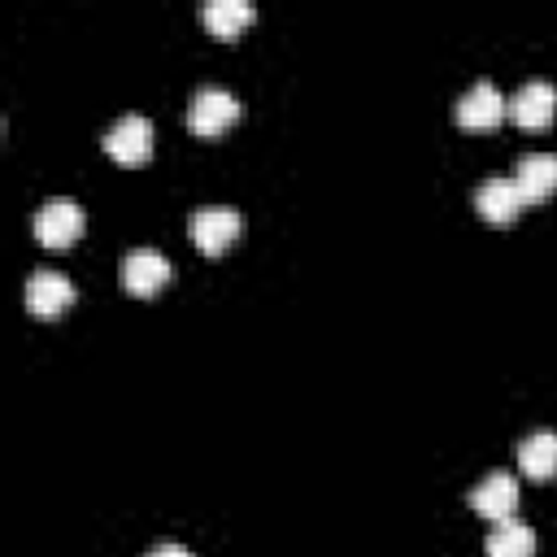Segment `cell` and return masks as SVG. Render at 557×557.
Wrapping results in <instances>:
<instances>
[{"label":"cell","instance_id":"obj_1","mask_svg":"<svg viewBox=\"0 0 557 557\" xmlns=\"http://www.w3.org/2000/svg\"><path fill=\"white\" fill-rule=\"evenodd\" d=\"M35 239L39 244H48V248H70L78 235H83V226H87V213H83V205L78 200H70V196H52V200H44L39 209H35Z\"/></svg>","mask_w":557,"mask_h":557},{"label":"cell","instance_id":"obj_2","mask_svg":"<svg viewBox=\"0 0 557 557\" xmlns=\"http://www.w3.org/2000/svg\"><path fill=\"white\" fill-rule=\"evenodd\" d=\"M235 122H239V100H235V91H226L222 83L196 87V96H191V104H187V126H191L196 135H222V131L235 126Z\"/></svg>","mask_w":557,"mask_h":557},{"label":"cell","instance_id":"obj_3","mask_svg":"<svg viewBox=\"0 0 557 557\" xmlns=\"http://www.w3.org/2000/svg\"><path fill=\"white\" fill-rule=\"evenodd\" d=\"M187 231H191V239H196L200 252L218 257L226 244H235V235L244 231V218L231 205H200V209H191Z\"/></svg>","mask_w":557,"mask_h":557},{"label":"cell","instance_id":"obj_4","mask_svg":"<svg viewBox=\"0 0 557 557\" xmlns=\"http://www.w3.org/2000/svg\"><path fill=\"white\" fill-rule=\"evenodd\" d=\"M104 152L122 165H139L152 157V122L144 113H122L109 131H104Z\"/></svg>","mask_w":557,"mask_h":557},{"label":"cell","instance_id":"obj_5","mask_svg":"<svg viewBox=\"0 0 557 557\" xmlns=\"http://www.w3.org/2000/svg\"><path fill=\"white\" fill-rule=\"evenodd\" d=\"M22 296H26V309H30L35 318H57V313H65V309L74 305L78 287H74L61 270H30Z\"/></svg>","mask_w":557,"mask_h":557},{"label":"cell","instance_id":"obj_6","mask_svg":"<svg viewBox=\"0 0 557 557\" xmlns=\"http://www.w3.org/2000/svg\"><path fill=\"white\" fill-rule=\"evenodd\" d=\"M453 113H457L461 126H470V131H487V126H496V122L509 113V100L500 96V87H496L492 78H479L474 87H466V91L457 96Z\"/></svg>","mask_w":557,"mask_h":557},{"label":"cell","instance_id":"obj_7","mask_svg":"<svg viewBox=\"0 0 557 557\" xmlns=\"http://www.w3.org/2000/svg\"><path fill=\"white\" fill-rule=\"evenodd\" d=\"M466 500H470L483 518L505 522V518H513V509H518V479H513L509 470H487V474L470 487Z\"/></svg>","mask_w":557,"mask_h":557},{"label":"cell","instance_id":"obj_8","mask_svg":"<svg viewBox=\"0 0 557 557\" xmlns=\"http://www.w3.org/2000/svg\"><path fill=\"white\" fill-rule=\"evenodd\" d=\"M509 117H513L518 126H527V131L548 126V122L557 117V87H553L548 78H527V83L513 91V100H509Z\"/></svg>","mask_w":557,"mask_h":557},{"label":"cell","instance_id":"obj_9","mask_svg":"<svg viewBox=\"0 0 557 557\" xmlns=\"http://www.w3.org/2000/svg\"><path fill=\"white\" fill-rule=\"evenodd\" d=\"M165 278H170L165 252H157V248H135V252L122 257V287H126V292L152 296V292L165 287Z\"/></svg>","mask_w":557,"mask_h":557},{"label":"cell","instance_id":"obj_10","mask_svg":"<svg viewBox=\"0 0 557 557\" xmlns=\"http://www.w3.org/2000/svg\"><path fill=\"white\" fill-rule=\"evenodd\" d=\"M522 191H518V183L513 178H483L479 187H474V209H479V218H487V222H496V226H505V222H513L518 213H522Z\"/></svg>","mask_w":557,"mask_h":557},{"label":"cell","instance_id":"obj_11","mask_svg":"<svg viewBox=\"0 0 557 557\" xmlns=\"http://www.w3.org/2000/svg\"><path fill=\"white\" fill-rule=\"evenodd\" d=\"M513 183L522 200H548L557 191V152H522L513 165Z\"/></svg>","mask_w":557,"mask_h":557},{"label":"cell","instance_id":"obj_12","mask_svg":"<svg viewBox=\"0 0 557 557\" xmlns=\"http://www.w3.org/2000/svg\"><path fill=\"white\" fill-rule=\"evenodd\" d=\"M200 17H205L209 35L235 39V35L257 17V4H252V0H205V4H200Z\"/></svg>","mask_w":557,"mask_h":557},{"label":"cell","instance_id":"obj_13","mask_svg":"<svg viewBox=\"0 0 557 557\" xmlns=\"http://www.w3.org/2000/svg\"><path fill=\"white\" fill-rule=\"evenodd\" d=\"M518 466L531 479H553L557 474V431H531L518 440Z\"/></svg>","mask_w":557,"mask_h":557},{"label":"cell","instance_id":"obj_14","mask_svg":"<svg viewBox=\"0 0 557 557\" xmlns=\"http://www.w3.org/2000/svg\"><path fill=\"white\" fill-rule=\"evenodd\" d=\"M487 557H531L535 553V531L518 518H505L487 531V544H483Z\"/></svg>","mask_w":557,"mask_h":557},{"label":"cell","instance_id":"obj_15","mask_svg":"<svg viewBox=\"0 0 557 557\" xmlns=\"http://www.w3.org/2000/svg\"><path fill=\"white\" fill-rule=\"evenodd\" d=\"M144 557H191V548H183V544H174V540H165V544H152Z\"/></svg>","mask_w":557,"mask_h":557}]
</instances>
